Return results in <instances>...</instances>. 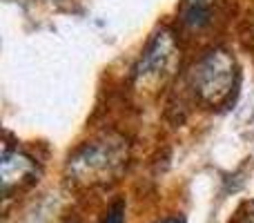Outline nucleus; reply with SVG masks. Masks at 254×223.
<instances>
[{
  "label": "nucleus",
  "mask_w": 254,
  "mask_h": 223,
  "mask_svg": "<svg viewBox=\"0 0 254 223\" xmlns=\"http://www.w3.org/2000/svg\"><path fill=\"white\" fill-rule=\"evenodd\" d=\"M234 223H254V203L243 208V210L239 212V217L234 219Z\"/></svg>",
  "instance_id": "0eeeda50"
},
{
  "label": "nucleus",
  "mask_w": 254,
  "mask_h": 223,
  "mask_svg": "<svg viewBox=\"0 0 254 223\" xmlns=\"http://www.w3.org/2000/svg\"><path fill=\"white\" fill-rule=\"evenodd\" d=\"M176 40L172 31L161 29L149 38L145 45L143 54H140L138 63L134 67V80L138 87H147V85L161 83L165 76L172 74L176 65Z\"/></svg>",
  "instance_id": "7ed1b4c3"
},
{
  "label": "nucleus",
  "mask_w": 254,
  "mask_h": 223,
  "mask_svg": "<svg viewBox=\"0 0 254 223\" xmlns=\"http://www.w3.org/2000/svg\"><path fill=\"white\" fill-rule=\"evenodd\" d=\"M161 223H183V221H179V219H165V221H161Z\"/></svg>",
  "instance_id": "6e6552de"
},
{
  "label": "nucleus",
  "mask_w": 254,
  "mask_h": 223,
  "mask_svg": "<svg viewBox=\"0 0 254 223\" xmlns=\"http://www.w3.org/2000/svg\"><path fill=\"white\" fill-rule=\"evenodd\" d=\"M101 223H125V201H114L107 208Z\"/></svg>",
  "instance_id": "423d86ee"
},
{
  "label": "nucleus",
  "mask_w": 254,
  "mask_h": 223,
  "mask_svg": "<svg viewBox=\"0 0 254 223\" xmlns=\"http://www.w3.org/2000/svg\"><path fill=\"white\" fill-rule=\"evenodd\" d=\"M127 141L116 134H103L76 148L67 158V172L76 183L101 185L112 181L127 163Z\"/></svg>",
  "instance_id": "f257e3e1"
},
{
  "label": "nucleus",
  "mask_w": 254,
  "mask_h": 223,
  "mask_svg": "<svg viewBox=\"0 0 254 223\" xmlns=\"http://www.w3.org/2000/svg\"><path fill=\"white\" fill-rule=\"evenodd\" d=\"M190 83L198 101L205 105H221L237 83V61L232 52L225 47L203 52L190 72Z\"/></svg>",
  "instance_id": "f03ea898"
},
{
  "label": "nucleus",
  "mask_w": 254,
  "mask_h": 223,
  "mask_svg": "<svg viewBox=\"0 0 254 223\" xmlns=\"http://www.w3.org/2000/svg\"><path fill=\"white\" fill-rule=\"evenodd\" d=\"M38 174V165L29 154L20 149L4 148L2 161H0V179H2V194L11 197V192L29 185Z\"/></svg>",
  "instance_id": "20e7f679"
},
{
  "label": "nucleus",
  "mask_w": 254,
  "mask_h": 223,
  "mask_svg": "<svg viewBox=\"0 0 254 223\" xmlns=\"http://www.w3.org/2000/svg\"><path fill=\"white\" fill-rule=\"evenodd\" d=\"M210 2L212 0H185L181 18L188 27H203L210 20Z\"/></svg>",
  "instance_id": "39448f33"
}]
</instances>
